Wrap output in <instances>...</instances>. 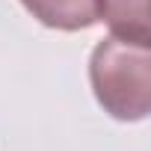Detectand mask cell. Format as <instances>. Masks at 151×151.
Returning <instances> with one entry per match:
<instances>
[{"label": "cell", "instance_id": "1", "mask_svg": "<svg viewBox=\"0 0 151 151\" xmlns=\"http://www.w3.org/2000/svg\"><path fill=\"white\" fill-rule=\"evenodd\" d=\"M98 104L119 122H139L151 110V50L122 39H104L89 59Z\"/></svg>", "mask_w": 151, "mask_h": 151}, {"label": "cell", "instance_id": "3", "mask_svg": "<svg viewBox=\"0 0 151 151\" xmlns=\"http://www.w3.org/2000/svg\"><path fill=\"white\" fill-rule=\"evenodd\" d=\"M101 21H107L113 39L151 45L148 0H101Z\"/></svg>", "mask_w": 151, "mask_h": 151}, {"label": "cell", "instance_id": "2", "mask_svg": "<svg viewBox=\"0 0 151 151\" xmlns=\"http://www.w3.org/2000/svg\"><path fill=\"white\" fill-rule=\"evenodd\" d=\"M27 12L53 30H86L101 21V0H21Z\"/></svg>", "mask_w": 151, "mask_h": 151}]
</instances>
